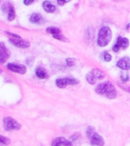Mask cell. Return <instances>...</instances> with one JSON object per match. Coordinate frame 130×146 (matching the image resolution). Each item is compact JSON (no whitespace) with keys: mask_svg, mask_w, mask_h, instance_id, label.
<instances>
[{"mask_svg":"<svg viewBox=\"0 0 130 146\" xmlns=\"http://www.w3.org/2000/svg\"><path fill=\"white\" fill-rule=\"evenodd\" d=\"M112 39V31L109 27L104 26L100 28L98 33V45L101 46V47H104L106 46L109 44Z\"/></svg>","mask_w":130,"mask_h":146,"instance_id":"1","label":"cell"},{"mask_svg":"<svg viewBox=\"0 0 130 146\" xmlns=\"http://www.w3.org/2000/svg\"><path fill=\"white\" fill-rule=\"evenodd\" d=\"M3 125L5 130L11 131V130H18L21 129V124L10 116H6L3 119Z\"/></svg>","mask_w":130,"mask_h":146,"instance_id":"2","label":"cell"},{"mask_svg":"<svg viewBox=\"0 0 130 146\" xmlns=\"http://www.w3.org/2000/svg\"><path fill=\"white\" fill-rule=\"evenodd\" d=\"M79 83L76 78H57L56 81V85L59 88H64L67 85H75Z\"/></svg>","mask_w":130,"mask_h":146,"instance_id":"3","label":"cell"},{"mask_svg":"<svg viewBox=\"0 0 130 146\" xmlns=\"http://www.w3.org/2000/svg\"><path fill=\"white\" fill-rule=\"evenodd\" d=\"M129 45V40L125 37H122V36H118L116 43L114 44L113 46V50L114 52H118L119 49L125 50Z\"/></svg>","mask_w":130,"mask_h":146,"instance_id":"4","label":"cell"},{"mask_svg":"<svg viewBox=\"0 0 130 146\" xmlns=\"http://www.w3.org/2000/svg\"><path fill=\"white\" fill-rule=\"evenodd\" d=\"M7 68L9 70L13 72L18 73V74H25L27 72V68L26 66L21 64H17V63H9L7 65Z\"/></svg>","mask_w":130,"mask_h":146,"instance_id":"5","label":"cell"},{"mask_svg":"<svg viewBox=\"0 0 130 146\" xmlns=\"http://www.w3.org/2000/svg\"><path fill=\"white\" fill-rule=\"evenodd\" d=\"M112 83L109 82H104L100 83L96 87L95 91L96 93L100 94V95H104L106 92L108 91V89L110 88V86L112 85Z\"/></svg>","mask_w":130,"mask_h":146,"instance_id":"6","label":"cell"},{"mask_svg":"<svg viewBox=\"0 0 130 146\" xmlns=\"http://www.w3.org/2000/svg\"><path fill=\"white\" fill-rule=\"evenodd\" d=\"M9 42L13 44L17 47L19 48H28L30 46V43L28 41H26L25 40H23L22 38H11L9 39Z\"/></svg>","mask_w":130,"mask_h":146,"instance_id":"7","label":"cell"},{"mask_svg":"<svg viewBox=\"0 0 130 146\" xmlns=\"http://www.w3.org/2000/svg\"><path fill=\"white\" fill-rule=\"evenodd\" d=\"M10 56V52L8 48L5 46L3 43H0V61L1 64L5 63V62Z\"/></svg>","mask_w":130,"mask_h":146,"instance_id":"8","label":"cell"},{"mask_svg":"<svg viewBox=\"0 0 130 146\" xmlns=\"http://www.w3.org/2000/svg\"><path fill=\"white\" fill-rule=\"evenodd\" d=\"M116 66L118 68L123 69V70H129L130 69V58L129 57L125 56L120 59L118 61Z\"/></svg>","mask_w":130,"mask_h":146,"instance_id":"9","label":"cell"},{"mask_svg":"<svg viewBox=\"0 0 130 146\" xmlns=\"http://www.w3.org/2000/svg\"><path fill=\"white\" fill-rule=\"evenodd\" d=\"M91 144L92 145L95 146H103L104 145V141L100 135L94 132L91 138Z\"/></svg>","mask_w":130,"mask_h":146,"instance_id":"10","label":"cell"},{"mask_svg":"<svg viewBox=\"0 0 130 146\" xmlns=\"http://www.w3.org/2000/svg\"><path fill=\"white\" fill-rule=\"evenodd\" d=\"M29 20L33 24H39V25H41V24H43V23L45 22L43 16L39 13L32 14L31 16L30 17Z\"/></svg>","mask_w":130,"mask_h":146,"instance_id":"11","label":"cell"},{"mask_svg":"<svg viewBox=\"0 0 130 146\" xmlns=\"http://www.w3.org/2000/svg\"><path fill=\"white\" fill-rule=\"evenodd\" d=\"M43 8L44 9V11L48 12V13H53L55 11H56V6L53 5L48 0H46L43 2Z\"/></svg>","mask_w":130,"mask_h":146,"instance_id":"12","label":"cell"},{"mask_svg":"<svg viewBox=\"0 0 130 146\" xmlns=\"http://www.w3.org/2000/svg\"><path fill=\"white\" fill-rule=\"evenodd\" d=\"M35 74L40 79H45L48 77L47 74H46V72L45 71L44 68H43L42 67H37V68L35 69Z\"/></svg>","mask_w":130,"mask_h":146,"instance_id":"13","label":"cell"},{"mask_svg":"<svg viewBox=\"0 0 130 146\" xmlns=\"http://www.w3.org/2000/svg\"><path fill=\"white\" fill-rule=\"evenodd\" d=\"M52 143H59L61 144L62 145L64 146H72V142L70 141L66 140V139H64L62 137H59V138L55 139L53 141H52Z\"/></svg>","mask_w":130,"mask_h":146,"instance_id":"14","label":"cell"},{"mask_svg":"<svg viewBox=\"0 0 130 146\" xmlns=\"http://www.w3.org/2000/svg\"><path fill=\"white\" fill-rule=\"evenodd\" d=\"M7 11H8V20L9 21H13L15 18V11L14 7L11 5H9V6L6 7Z\"/></svg>","mask_w":130,"mask_h":146,"instance_id":"15","label":"cell"},{"mask_svg":"<svg viewBox=\"0 0 130 146\" xmlns=\"http://www.w3.org/2000/svg\"><path fill=\"white\" fill-rule=\"evenodd\" d=\"M91 72L93 73V75L95 76L97 79H103L105 77V73L99 68H94Z\"/></svg>","mask_w":130,"mask_h":146,"instance_id":"16","label":"cell"},{"mask_svg":"<svg viewBox=\"0 0 130 146\" xmlns=\"http://www.w3.org/2000/svg\"><path fill=\"white\" fill-rule=\"evenodd\" d=\"M46 32H47V33H49V34H51L52 36L61 34V31L59 30V28H58V27H48L47 29H46Z\"/></svg>","mask_w":130,"mask_h":146,"instance_id":"17","label":"cell"},{"mask_svg":"<svg viewBox=\"0 0 130 146\" xmlns=\"http://www.w3.org/2000/svg\"><path fill=\"white\" fill-rule=\"evenodd\" d=\"M86 79L89 84H96V82H97V78H96L95 76L93 75V73L92 72H89L87 74Z\"/></svg>","mask_w":130,"mask_h":146,"instance_id":"18","label":"cell"},{"mask_svg":"<svg viewBox=\"0 0 130 146\" xmlns=\"http://www.w3.org/2000/svg\"><path fill=\"white\" fill-rule=\"evenodd\" d=\"M0 143H1V145H8L10 144V139L6 138V137H4L1 135L0 136Z\"/></svg>","mask_w":130,"mask_h":146,"instance_id":"19","label":"cell"},{"mask_svg":"<svg viewBox=\"0 0 130 146\" xmlns=\"http://www.w3.org/2000/svg\"><path fill=\"white\" fill-rule=\"evenodd\" d=\"M102 56L103 59L104 60L105 62H110L112 60V56L109 54V52H107V51H105L102 53Z\"/></svg>","mask_w":130,"mask_h":146,"instance_id":"20","label":"cell"},{"mask_svg":"<svg viewBox=\"0 0 130 146\" xmlns=\"http://www.w3.org/2000/svg\"><path fill=\"white\" fill-rule=\"evenodd\" d=\"M94 128L93 126H88V129H87L86 130V135L88 139H91V138L92 137L94 133Z\"/></svg>","mask_w":130,"mask_h":146,"instance_id":"21","label":"cell"},{"mask_svg":"<svg viewBox=\"0 0 130 146\" xmlns=\"http://www.w3.org/2000/svg\"><path fill=\"white\" fill-rule=\"evenodd\" d=\"M53 36L55 39L58 40L62 41V42H68V41H69L68 39L66 38V36H64L62 34H57V35H54V36Z\"/></svg>","mask_w":130,"mask_h":146,"instance_id":"22","label":"cell"},{"mask_svg":"<svg viewBox=\"0 0 130 146\" xmlns=\"http://www.w3.org/2000/svg\"><path fill=\"white\" fill-rule=\"evenodd\" d=\"M120 78L121 80H122V82H126L129 80V75L128 73H125V72L122 73L120 75Z\"/></svg>","mask_w":130,"mask_h":146,"instance_id":"23","label":"cell"},{"mask_svg":"<svg viewBox=\"0 0 130 146\" xmlns=\"http://www.w3.org/2000/svg\"><path fill=\"white\" fill-rule=\"evenodd\" d=\"M66 61L68 66H73L75 64V59L73 58H68L66 59Z\"/></svg>","mask_w":130,"mask_h":146,"instance_id":"24","label":"cell"},{"mask_svg":"<svg viewBox=\"0 0 130 146\" xmlns=\"http://www.w3.org/2000/svg\"><path fill=\"white\" fill-rule=\"evenodd\" d=\"M5 34H7L9 36H11V37H12V38H21V37L19 35H18V34H12V33H9V32H7V31H5Z\"/></svg>","mask_w":130,"mask_h":146,"instance_id":"25","label":"cell"},{"mask_svg":"<svg viewBox=\"0 0 130 146\" xmlns=\"http://www.w3.org/2000/svg\"><path fill=\"white\" fill-rule=\"evenodd\" d=\"M34 58H28V59H27V61H26V63L27 64V66H32L33 65V63H34Z\"/></svg>","mask_w":130,"mask_h":146,"instance_id":"26","label":"cell"},{"mask_svg":"<svg viewBox=\"0 0 130 146\" xmlns=\"http://www.w3.org/2000/svg\"><path fill=\"white\" fill-rule=\"evenodd\" d=\"M34 2V0H24V4L27 6V5H31Z\"/></svg>","mask_w":130,"mask_h":146,"instance_id":"27","label":"cell"},{"mask_svg":"<svg viewBox=\"0 0 130 146\" xmlns=\"http://www.w3.org/2000/svg\"><path fill=\"white\" fill-rule=\"evenodd\" d=\"M56 1H57V3H58V5H60V6H62V5H65V3H66L65 0H56Z\"/></svg>","mask_w":130,"mask_h":146,"instance_id":"28","label":"cell"},{"mask_svg":"<svg viewBox=\"0 0 130 146\" xmlns=\"http://www.w3.org/2000/svg\"><path fill=\"white\" fill-rule=\"evenodd\" d=\"M125 91H127V92H130V88H125V87H122Z\"/></svg>","mask_w":130,"mask_h":146,"instance_id":"29","label":"cell"},{"mask_svg":"<svg viewBox=\"0 0 130 146\" xmlns=\"http://www.w3.org/2000/svg\"><path fill=\"white\" fill-rule=\"evenodd\" d=\"M71 0H65V2H70Z\"/></svg>","mask_w":130,"mask_h":146,"instance_id":"30","label":"cell"},{"mask_svg":"<svg viewBox=\"0 0 130 146\" xmlns=\"http://www.w3.org/2000/svg\"><path fill=\"white\" fill-rule=\"evenodd\" d=\"M130 27V24H129V25H127V27H126V28H127V29H128V28H129V27Z\"/></svg>","mask_w":130,"mask_h":146,"instance_id":"31","label":"cell"}]
</instances>
